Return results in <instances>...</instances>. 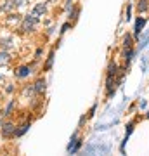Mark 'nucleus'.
<instances>
[{
  "mask_svg": "<svg viewBox=\"0 0 149 156\" xmlns=\"http://www.w3.org/2000/svg\"><path fill=\"white\" fill-rule=\"evenodd\" d=\"M36 23H38V17H36L35 14H28V16L24 17V21H23L21 30H23V31H31V30L35 28Z\"/></svg>",
  "mask_w": 149,
  "mask_h": 156,
  "instance_id": "f257e3e1",
  "label": "nucleus"
},
{
  "mask_svg": "<svg viewBox=\"0 0 149 156\" xmlns=\"http://www.w3.org/2000/svg\"><path fill=\"white\" fill-rule=\"evenodd\" d=\"M0 129H2V137H5V139L16 135V127H14L12 123H2Z\"/></svg>",
  "mask_w": 149,
  "mask_h": 156,
  "instance_id": "f03ea898",
  "label": "nucleus"
},
{
  "mask_svg": "<svg viewBox=\"0 0 149 156\" xmlns=\"http://www.w3.org/2000/svg\"><path fill=\"white\" fill-rule=\"evenodd\" d=\"M45 10H47V7H45V3H36L31 14H35V16L38 17V16H43V14H45Z\"/></svg>",
  "mask_w": 149,
  "mask_h": 156,
  "instance_id": "7ed1b4c3",
  "label": "nucleus"
},
{
  "mask_svg": "<svg viewBox=\"0 0 149 156\" xmlns=\"http://www.w3.org/2000/svg\"><path fill=\"white\" fill-rule=\"evenodd\" d=\"M33 89H35L36 94H43V92H45V80H36Z\"/></svg>",
  "mask_w": 149,
  "mask_h": 156,
  "instance_id": "20e7f679",
  "label": "nucleus"
},
{
  "mask_svg": "<svg viewBox=\"0 0 149 156\" xmlns=\"http://www.w3.org/2000/svg\"><path fill=\"white\" fill-rule=\"evenodd\" d=\"M30 75V68L28 66H21L17 71H16V76L17 78H24V76H28Z\"/></svg>",
  "mask_w": 149,
  "mask_h": 156,
  "instance_id": "39448f33",
  "label": "nucleus"
},
{
  "mask_svg": "<svg viewBox=\"0 0 149 156\" xmlns=\"http://www.w3.org/2000/svg\"><path fill=\"white\" fill-rule=\"evenodd\" d=\"M14 7H16V2H14V0H7V2L2 5V10H3V12H10Z\"/></svg>",
  "mask_w": 149,
  "mask_h": 156,
  "instance_id": "423d86ee",
  "label": "nucleus"
},
{
  "mask_svg": "<svg viewBox=\"0 0 149 156\" xmlns=\"http://www.w3.org/2000/svg\"><path fill=\"white\" fill-rule=\"evenodd\" d=\"M144 24H146V19H137L135 21V36H139V33H141V30L144 28Z\"/></svg>",
  "mask_w": 149,
  "mask_h": 156,
  "instance_id": "0eeeda50",
  "label": "nucleus"
},
{
  "mask_svg": "<svg viewBox=\"0 0 149 156\" xmlns=\"http://www.w3.org/2000/svg\"><path fill=\"white\" fill-rule=\"evenodd\" d=\"M28 129H30V123H28V122H26V123H23V125H21V127L16 130V137H21V135H24Z\"/></svg>",
  "mask_w": 149,
  "mask_h": 156,
  "instance_id": "6e6552de",
  "label": "nucleus"
},
{
  "mask_svg": "<svg viewBox=\"0 0 149 156\" xmlns=\"http://www.w3.org/2000/svg\"><path fill=\"white\" fill-rule=\"evenodd\" d=\"M146 9H148V0H139L137 2V10L139 12H144Z\"/></svg>",
  "mask_w": 149,
  "mask_h": 156,
  "instance_id": "1a4fd4ad",
  "label": "nucleus"
},
{
  "mask_svg": "<svg viewBox=\"0 0 149 156\" xmlns=\"http://www.w3.org/2000/svg\"><path fill=\"white\" fill-rule=\"evenodd\" d=\"M7 63H9V54H7L5 50H2V52H0V66H2V64H7Z\"/></svg>",
  "mask_w": 149,
  "mask_h": 156,
  "instance_id": "9d476101",
  "label": "nucleus"
},
{
  "mask_svg": "<svg viewBox=\"0 0 149 156\" xmlns=\"http://www.w3.org/2000/svg\"><path fill=\"white\" fill-rule=\"evenodd\" d=\"M132 57H134V50L132 49H125V61H127V64L132 61Z\"/></svg>",
  "mask_w": 149,
  "mask_h": 156,
  "instance_id": "9b49d317",
  "label": "nucleus"
},
{
  "mask_svg": "<svg viewBox=\"0 0 149 156\" xmlns=\"http://www.w3.org/2000/svg\"><path fill=\"white\" fill-rule=\"evenodd\" d=\"M123 47H125V49H132V36H130V35L125 36V40H123Z\"/></svg>",
  "mask_w": 149,
  "mask_h": 156,
  "instance_id": "f8f14e48",
  "label": "nucleus"
},
{
  "mask_svg": "<svg viewBox=\"0 0 149 156\" xmlns=\"http://www.w3.org/2000/svg\"><path fill=\"white\" fill-rule=\"evenodd\" d=\"M116 69H118L116 64L111 63V64H109V69H108V76H115V75H116Z\"/></svg>",
  "mask_w": 149,
  "mask_h": 156,
  "instance_id": "ddd939ff",
  "label": "nucleus"
},
{
  "mask_svg": "<svg viewBox=\"0 0 149 156\" xmlns=\"http://www.w3.org/2000/svg\"><path fill=\"white\" fill-rule=\"evenodd\" d=\"M148 42H149V33H146V35L142 36V40H141V49H144V47L148 45Z\"/></svg>",
  "mask_w": 149,
  "mask_h": 156,
  "instance_id": "4468645a",
  "label": "nucleus"
},
{
  "mask_svg": "<svg viewBox=\"0 0 149 156\" xmlns=\"http://www.w3.org/2000/svg\"><path fill=\"white\" fill-rule=\"evenodd\" d=\"M52 61H54V52H50V56H49V59H47V63H45V69H49V68L52 66Z\"/></svg>",
  "mask_w": 149,
  "mask_h": 156,
  "instance_id": "2eb2a0df",
  "label": "nucleus"
},
{
  "mask_svg": "<svg viewBox=\"0 0 149 156\" xmlns=\"http://www.w3.org/2000/svg\"><path fill=\"white\" fill-rule=\"evenodd\" d=\"M12 109H14V101H10V102H9V106H7V109H5V113H3V115H10V113H12Z\"/></svg>",
  "mask_w": 149,
  "mask_h": 156,
  "instance_id": "dca6fc26",
  "label": "nucleus"
},
{
  "mask_svg": "<svg viewBox=\"0 0 149 156\" xmlns=\"http://www.w3.org/2000/svg\"><path fill=\"white\" fill-rule=\"evenodd\" d=\"M148 64H149L148 57H142V71H144V73L148 71Z\"/></svg>",
  "mask_w": 149,
  "mask_h": 156,
  "instance_id": "f3484780",
  "label": "nucleus"
},
{
  "mask_svg": "<svg viewBox=\"0 0 149 156\" xmlns=\"http://www.w3.org/2000/svg\"><path fill=\"white\" fill-rule=\"evenodd\" d=\"M9 23H10V24H14V23H19V17H17V14H12V17H9Z\"/></svg>",
  "mask_w": 149,
  "mask_h": 156,
  "instance_id": "a211bd4d",
  "label": "nucleus"
},
{
  "mask_svg": "<svg viewBox=\"0 0 149 156\" xmlns=\"http://www.w3.org/2000/svg\"><path fill=\"white\" fill-rule=\"evenodd\" d=\"M76 16H78V7H75L73 12H71V17H73V19H76Z\"/></svg>",
  "mask_w": 149,
  "mask_h": 156,
  "instance_id": "6ab92c4d",
  "label": "nucleus"
},
{
  "mask_svg": "<svg viewBox=\"0 0 149 156\" xmlns=\"http://www.w3.org/2000/svg\"><path fill=\"white\" fill-rule=\"evenodd\" d=\"M14 2H16V5H23V3H26L28 0H14Z\"/></svg>",
  "mask_w": 149,
  "mask_h": 156,
  "instance_id": "aec40b11",
  "label": "nucleus"
},
{
  "mask_svg": "<svg viewBox=\"0 0 149 156\" xmlns=\"http://www.w3.org/2000/svg\"><path fill=\"white\" fill-rule=\"evenodd\" d=\"M0 127H2V113H0Z\"/></svg>",
  "mask_w": 149,
  "mask_h": 156,
  "instance_id": "412c9836",
  "label": "nucleus"
},
{
  "mask_svg": "<svg viewBox=\"0 0 149 156\" xmlns=\"http://www.w3.org/2000/svg\"><path fill=\"white\" fill-rule=\"evenodd\" d=\"M148 118H149V115H148Z\"/></svg>",
  "mask_w": 149,
  "mask_h": 156,
  "instance_id": "4be33fe9",
  "label": "nucleus"
}]
</instances>
